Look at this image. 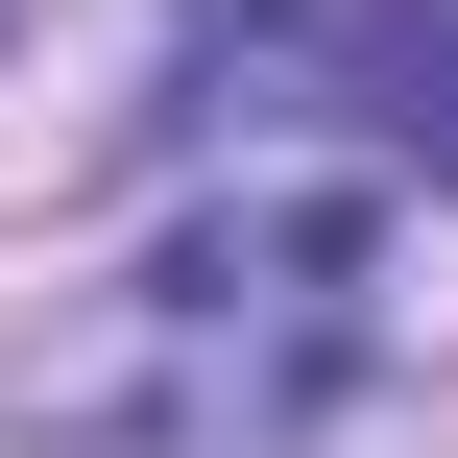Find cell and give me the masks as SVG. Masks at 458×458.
Instances as JSON below:
<instances>
[{"label":"cell","mask_w":458,"mask_h":458,"mask_svg":"<svg viewBox=\"0 0 458 458\" xmlns=\"http://www.w3.org/2000/svg\"><path fill=\"white\" fill-rule=\"evenodd\" d=\"M193 72L242 121H362L386 169H458V0H193Z\"/></svg>","instance_id":"obj_2"},{"label":"cell","mask_w":458,"mask_h":458,"mask_svg":"<svg viewBox=\"0 0 458 458\" xmlns=\"http://www.w3.org/2000/svg\"><path fill=\"white\" fill-rule=\"evenodd\" d=\"M362 362H386V217L362 193H217L97 290V338L24 411L145 435V458H290V435H338Z\"/></svg>","instance_id":"obj_1"}]
</instances>
